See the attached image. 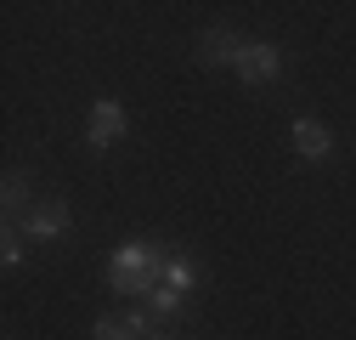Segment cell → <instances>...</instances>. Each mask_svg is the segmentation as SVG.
<instances>
[{
  "label": "cell",
  "instance_id": "6da1fadb",
  "mask_svg": "<svg viewBox=\"0 0 356 340\" xmlns=\"http://www.w3.org/2000/svg\"><path fill=\"white\" fill-rule=\"evenodd\" d=\"M164 261L170 255H159L153 244H119L108 261V289L113 295H153L164 284Z\"/></svg>",
  "mask_w": 356,
  "mask_h": 340
},
{
  "label": "cell",
  "instance_id": "7a4b0ae2",
  "mask_svg": "<svg viewBox=\"0 0 356 340\" xmlns=\"http://www.w3.org/2000/svg\"><path fill=\"white\" fill-rule=\"evenodd\" d=\"M68 222H74L68 204H34L17 227H23V238H34V244H57V238H68Z\"/></svg>",
  "mask_w": 356,
  "mask_h": 340
},
{
  "label": "cell",
  "instance_id": "3957f363",
  "mask_svg": "<svg viewBox=\"0 0 356 340\" xmlns=\"http://www.w3.org/2000/svg\"><path fill=\"white\" fill-rule=\"evenodd\" d=\"M124 131H130L124 108H119L113 97H97V102H91V131H85V148H97V153H102V148H108L113 137H124Z\"/></svg>",
  "mask_w": 356,
  "mask_h": 340
},
{
  "label": "cell",
  "instance_id": "277c9868",
  "mask_svg": "<svg viewBox=\"0 0 356 340\" xmlns=\"http://www.w3.org/2000/svg\"><path fill=\"white\" fill-rule=\"evenodd\" d=\"M232 68H238L249 85H266V79L283 74V57H277V46H266V40H260V46H249V40H243V52H238Z\"/></svg>",
  "mask_w": 356,
  "mask_h": 340
},
{
  "label": "cell",
  "instance_id": "5b68a950",
  "mask_svg": "<svg viewBox=\"0 0 356 340\" xmlns=\"http://www.w3.org/2000/svg\"><path fill=\"white\" fill-rule=\"evenodd\" d=\"M289 137H294V153H300V159H311V164H323V159L334 153V137H328V125L305 119V114L294 119V131H289Z\"/></svg>",
  "mask_w": 356,
  "mask_h": 340
},
{
  "label": "cell",
  "instance_id": "8992f818",
  "mask_svg": "<svg viewBox=\"0 0 356 340\" xmlns=\"http://www.w3.org/2000/svg\"><path fill=\"white\" fill-rule=\"evenodd\" d=\"M97 340H147L153 334V323L142 318V312H130V318H97V329H91Z\"/></svg>",
  "mask_w": 356,
  "mask_h": 340
},
{
  "label": "cell",
  "instance_id": "52a82bcc",
  "mask_svg": "<svg viewBox=\"0 0 356 340\" xmlns=\"http://www.w3.org/2000/svg\"><path fill=\"white\" fill-rule=\"evenodd\" d=\"M198 52H204V63L232 68V63H238V52H243V40H238V34H227V29H215V34H204V40H198Z\"/></svg>",
  "mask_w": 356,
  "mask_h": 340
},
{
  "label": "cell",
  "instance_id": "ba28073f",
  "mask_svg": "<svg viewBox=\"0 0 356 340\" xmlns=\"http://www.w3.org/2000/svg\"><path fill=\"white\" fill-rule=\"evenodd\" d=\"M164 284H170V289H181V295H193V289H198V272H193V261L170 255V261H164Z\"/></svg>",
  "mask_w": 356,
  "mask_h": 340
},
{
  "label": "cell",
  "instance_id": "9c48e42d",
  "mask_svg": "<svg viewBox=\"0 0 356 340\" xmlns=\"http://www.w3.org/2000/svg\"><path fill=\"white\" fill-rule=\"evenodd\" d=\"M147 301H153V312H159V318H181V312H187V295H181V289H170V284H159Z\"/></svg>",
  "mask_w": 356,
  "mask_h": 340
},
{
  "label": "cell",
  "instance_id": "30bf717a",
  "mask_svg": "<svg viewBox=\"0 0 356 340\" xmlns=\"http://www.w3.org/2000/svg\"><path fill=\"white\" fill-rule=\"evenodd\" d=\"M23 199H29V176H23V170H12V176H6V216H12V227H17Z\"/></svg>",
  "mask_w": 356,
  "mask_h": 340
},
{
  "label": "cell",
  "instance_id": "8fae6325",
  "mask_svg": "<svg viewBox=\"0 0 356 340\" xmlns=\"http://www.w3.org/2000/svg\"><path fill=\"white\" fill-rule=\"evenodd\" d=\"M0 261H6V267H17V261H23V244H17V238H6V249H0Z\"/></svg>",
  "mask_w": 356,
  "mask_h": 340
},
{
  "label": "cell",
  "instance_id": "7c38bea8",
  "mask_svg": "<svg viewBox=\"0 0 356 340\" xmlns=\"http://www.w3.org/2000/svg\"><path fill=\"white\" fill-rule=\"evenodd\" d=\"M147 340H181V334H175V329H153Z\"/></svg>",
  "mask_w": 356,
  "mask_h": 340
}]
</instances>
